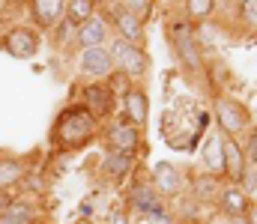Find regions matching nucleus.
<instances>
[{
	"instance_id": "18",
	"label": "nucleus",
	"mask_w": 257,
	"mask_h": 224,
	"mask_svg": "<svg viewBox=\"0 0 257 224\" xmlns=\"http://www.w3.org/2000/svg\"><path fill=\"white\" fill-rule=\"evenodd\" d=\"M66 12H69V18H72V21L87 24V21H90V15H93V3H90V0H72V3H66Z\"/></svg>"
},
{
	"instance_id": "2",
	"label": "nucleus",
	"mask_w": 257,
	"mask_h": 224,
	"mask_svg": "<svg viewBox=\"0 0 257 224\" xmlns=\"http://www.w3.org/2000/svg\"><path fill=\"white\" fill-rule=\"evenodd\" d=\"M3 48H6L12 57H33V54L39 51V36H36L33 30H27V27H15V30L6 33Z\"/></svg>"
},
{
	"instance_id": "12",
	"label": "nucleus",
	"mask_w": 257,
	"mask_h": 224,
	"mask_svg": "<svg viewBox=\"0 0 257 224\" xmlns=\"http://www.w3.org/2000/svg\"><path fill=\"white\" fill-rule=\"evenodd\" d=\"M117 27H120V33H123V42H128V45H135V42L141 39V21H138L128 9H120V12H117Z\"/></svg>"
},
{
	"instance_id": "9",
	"label": "nucleus",
	"mask_w": 257,
	"mask_h": 224,
	"mask_svg": "<svg viewBox=\"0 0 257 224\" xmlns=\"http://www.w3.org/2000/svg\"><path fill=\"white\" fill-rule=\"evenodd\" d=\"M221 209L227 212V218H242L245 212H248V200H245V194H242V188H227L224 194H221Z\"/></svg>"
},
{
	"instance_id": "21",
	"label": "nucleus",
	"mask_w": 257,
	"mask_h": 224,
	"mask_svg": "<svg viewBox=\"0 0 257 224\" xmlns=\"http://www.w3.org/2000/svg\"><path fill=\"white\" fill-rule=\"evenodd\" d=\"M203 158H206V164H209L212 170L224 167V161H221V141H218V138L209 141V155H203Z\"/></svg>"
},
{
	"instance_id": "1",
	"label": "nucleus",
	"mask_w": 257,
	"mask_h": 224,
	"mask_svg": "<svg viewBox=\"0 0 257 224\" xmlns=\"http://www.w3.org/2000/svg\"><path fill=\"white\" fill-rule=\"evenodd\" d=\"M93 126H96V120L90 117V111L72 108V111H66L63 117L57 120V141L63 147H81V144L90 141Z\"/></svg>"
},
{
	"instance_id": "19",
	"label": "nucleus",
	"mask_w": 257,
	"mask_h": 224,
	"mask_svg": "<svg viewBox=\"0 0 257 224\" xmlns=\"http://www.w3.org/2000/svg\"><path fill=\"white\" fill-rule=\"evenodd\" d=\"M21 179V164L18 161H0V185H9Z\"/></svg>"
},
{
	"instance_id": "27",
	"label": "nucleus",
	"mask_w": 257,
	"mask_h": 224,
	"mask_svg": "<svg viewBox=\"0 0 257 224\" xmlns=\"http://www.w3.org/2000/svg\"><path fill=\"white\" fill-rule=\"evenodd\" d=\"M6 206H9V203H6V197H3V194H0V215H3V212H6Z\"/></svg>"
},
{
	"instance_id": "10",
	"label": "nucleus",
	"mask_w": 257,
	"mask_h": 224,
	"mask_svg": "<svg viewBox=\"0 0 257 224\" xmlns=\"http://www.w3.org/2000/svg\"><path fill=\"white\" fill-rule=\"evenodd\" d=\"M126 114L135 126H144V120H147V96L141 90H128L126 93Z\"/></svg>"
},
{
	"instance_id": "17",
	"label": "nucleus",
	"mask_w": 257,
	"mask_h": 224,
	"mask_svg": "<svg viewBox=\"0 0 257 224\" xmlns=\"http://www.w3.org/2000/svg\"><path fill=\"white\" fill-rule=\"evenodd\" d=\"M111 144L120 149V152H135V147H138V132H135V126H117L114 135H111Z\"/></svg>"
},
{
	"instance_id": "14",
	"label": "nucleus",
	"mask_w": 257,
	"mask_h": 224,
	"mask_svg": "<svg viewBox=\"0 0 257 224\" xmlns=\"http://www.w3.org/2000/svg\"><path fill=\"white\" fill-rule=\"evenodd\" d=\"M81 42H84V48H102V42H105V24L102 21H96V18H90L84 27H81Z\"/></svg>"
},
{
	"instance_id": "20",
	"label": "nucleus",
	"mask_w": 257,
	"mask_h": 224,
	"mask_svg": "<svg viewBox=\"0 0 257 224\" xmlns=\"http://www.w3.org/2000/svg\"><path fill=\"white\" fill-rule=\"evenodd\" d=\"M186 9H189V15H192V18H206V15L215 9V3H212V0H189V3H186Z\"/></svg>"
},
{
	"instance_id": "15",
	"label": "nucleus",
	"mask_w": 257,
	"mask_h": 224,
	"mask_svg": "<svg viewBox=\"0 0 257 224\" xmlns=\"http://www.w3.org/2000/svg\"><path fill=\"white\" fill-rule=\"evenodd\" d=\"M128 167H132V152H111V155H105V161H102V170L108 173V176H123Z\"/></svg>"
},
{
	"instance_id": "26",
	"label": "nucleus",
	"mask_w": 257,
	"mask_h": 224,
	"mask_svg": "<svg viewBox=\"0 0 257 224\" xmlns=\"http://www.w3.org/2000/svg\"><path fill=\"white\" fill-rule=\"evenodd\" d=\"M227 224H251V221H248V218L242 215V218H230V221H227Z\"/></svg>"
},
{
	"instance_id": "4",
	"label": "nucleus",
	"mask_w": 257,
	"mask_h": 224,
	"mask_svg": "<svg viewBox=\"0 0 257 224\" xmlns=\"http://www.w3.org/2000/svg\"><path fill=\"white\" fill-rule=\"evenodd\" d=\"M111 54L123 63V69H126L128 75H144V72H147V54H144V51H138L135 45L123 42V39H117V42L111 45Z\"/></svg>"
},
{
	"instance_id": "28",
	"label": "nucleus",
	"mask_w": 257,
	"mask_h": 224,
	"mask_svg": "<svg viewBox=\"0 0 257 224\" xmlns=\"http://www.w3.org/2000/svg\"><path fill=\"white\" fill-rule=\"evenodd\" d=\"M248 221H251V224H257V212H251V215H248Z\"/></svg>"
},
{
	"instance_id": "16",
	"label": "nucleus",
	"mask_w": 257,
	"mask_h": 224,
	"mask_svg": "<svg viewBox=\"0 0 257 224\" xmlns=\"http://www.w3.org/2000/svg\"><path fill=\"white\" fill-rule=\"evenodd\" d=\"M33 206L30 203H9L6 212L0 215V224H30L33 221Z\"/></svg>"
},
{
	"instance_id": "25",
	"label": "nucleus",
	"mask_w": 257,
	"mask_h": 224,
	"mask_svg": "<svg viewBox=\"0 0 257 224\" xmlns=\"http://www.w3.org/2000/svg\"><path fill=\"white\" fill-rule=\"evenodd\" d=\"M111 221H114V224H126V215H123V212H120V209H117V212H114V215H111Z\"/></svg>"
},
{
	"instance_id": "8",
	"label": "nucleus",
	"mask_w": 257,
	"mask_h": 224,
	"mask_svg": "<svg viewBox=\"0 0 257 224\" xmlns=\"http://www.w3.org/2000/svg\"><path fill=\"white\" fill-rule=\"evenodd\" d=\"M156 182H159V188L165 194H177L180 185H183V176H180V170L171 161H159L156 164Z\"/></svg>"
},
{
	"instance_id": "5",
	"label": "nucleus",
	"mask_w": 257,
	"mask_h": 224,
	"mask_svg": "<svg viewBox=\"0 0 257 224\" xmlns=\"http://www.w3.org/2000/svg\"><path fill=\"white\" fill-rule=\"evenodd\" d=\"M84 99H87V108H90V117H93V120L111 114L114 93H111L108 87H102V84H90V87L84 90Z\"/></svg>"
},
{
	"instance_id": "23",
	"label": "nucleus",
	"mask_w": 257,
	"mask_h": 224,
	"mask_svg": "<svg viewBox=\"0 0 257 224\" xmlns=\"http://www.w3.org/2000/svg\"><path fill=\"white\" fill-rule=\"evenodd\" d=\"M150 6H153V3H144V0H128L123 9H128L132 15H135V12H138V15H147V9H150Z\"/></svg>"
},
{
	"instance_id": "7",
	"label": "nucleus",
	"mask_w": 257,
	"mask_h": 224,
	"mask_svg": "<svg viewBox=\"0 0 257 224\" xmlns=\"http://www.w3.org/2000/svg\"><path fill=\"white\" fill-rule=\"evenodd\" d=\"M81 66H84V72H90V75H105V72H111L114 60H111V51H105V48H84Z\"/></svg>"
},
{
	"instance_id": "24",
	"label": "nucleus",
	"mask_w": 257,
	"mask_h": 224,
	"mask_svg": "<svg viewBox=\"0 0 257 224\" xmlns=\"http://www.w3.org/2000/svg\"><path fill=\"white\" fill-rule=\"evenodd\" d=\"M248 158L257 164V135H251V138H248Z\"/></svg>"
},
{
	"instance_id": "13",
	"label": "nucleus",
	"mask_w": 257,
	"mask_h": 224,
	"mask_svg": "<svg viewBox=\"0 0 257 224\" xmlns=\"http://www.w3.org/2000/svg\"><path fill=\"white\" fill-rule=\"evenodd\" d=\"M132 203L144 212H153V215H162V203L156 200V194L147 188V185H135L132 188Z\"/></svg>"
},
{
	"instance_id": "22",
	"label": "nucleus",
	"mask_w": 257,
	"mask_h": 224,
	"mask_svg": "<svg viewBox=\"0 0 257 224\" xmlns=\"http://www.w3.org/2000/svg\"><path fill=\"white\" fill-rule=\"evenodd\" d=\"M239 9H242V15H245V21H248L251 27H257V0H245V3L239 6Z\"/></svg>"
},
{
	"instance_id": "11",
	"label": "nucleus",
	"mask_w": 257,
	"mask_h": 224,
	"mask_svg": "<svg viewBox=\"0 0 257 224\" xmlns=\"http://www.w3.org/2000/svg\"><path fill=\"white\" fill-rule=\"evenodd\" d=\"M63 9L66 3H60V0H36L33 3V18L39 24H51V21H57L63 15Z\"/></svg>"
},
{
	"instance_id": "6",
	"label": "nucleus",
	"mask_w": 257,
	"mask_h": 224,
	"mask_svg": "<svg viewBox=\"0 0 257 224\" xmlns=\"http://www.w3.org/2000/svg\"><path fill=\"white\" fill-rule=\"evenodd\" d=\"M221 161H224V170L230 173V179L245 176V155L236 141H221Z\"/></svg>"
},
{
	"instance_id": "3",
	"label": "nucleus",
	"mask_w": 257,
	"mask_h": 224,
	"mask_svg": "<svg viewBox=\"0 0 257 224\" xmlns=\"http://www.w3.org/2000/svg\"><path fill=\"white\" fill-rule=\"evenodd\" d=\"M218 123H221V129L224 132H242L245 126H248V111L239 105V102H233V99H221L218 102Z\"/></svg>"
},
{
	"instance_id": "29",
	"label": "nucleus",
	"mask_w": 257,
	"mask_h": 224,
	"mask_svg": "<svg viewBox=\"0 0 257 224\" xmlns=\"http://www.w3.org/2000/svg\"><path fill=\"white\" fill-rule=\"evenodd\" d=\"M78 224H90V221H78Z\"/></svg>"
}]
</instances>
